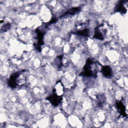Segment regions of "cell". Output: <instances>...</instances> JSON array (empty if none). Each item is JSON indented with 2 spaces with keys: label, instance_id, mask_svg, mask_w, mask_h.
Returning a JSON list of instances; mask_svg holds the SVG:
<instances>
[{
  "label": "cell",
  "instance_id": "6da1fadb",
  "mask_svg": "<svg viewBox=\"0 0 128 128\" xmlns=\"http://www.w3.org/2000/svg\"><path fill=\"white\" fill-rule=\"evenodd\" d=\"M94 62L93 60L88 58L86 60L85 65L83 68V70L80 74V76L84 77H96L97 71L92 69V64Z\"/></svg>",
  "mask_w": 128,
  "mask_h": 128
},
{
  "label": "cell",
  "instance_id": "7a4b0ae2",
  "mask_svg": "<svg viewBox=\"0 0 128 128\" xmlns=\"http://www.w3.org/2000/svg\"><path fill=\"white\" fill-rule=\"evenodd\" d=\"M55 91L56 90L54 89L52 94L48 96L46 98V100L49 101L53 106H57L61 103L62 100V96H58L55 92Z\"/></svg>",
  "mask_w": 128,
  "mask_h": 128
},
{
  "label": "cell",
  "instance_id": "3957f363",
  "mask_svg": "<svg viewBox=\"0 0 128 128\" xmlns=\"http://www.w3.org/2000/svg\"><path fill=\"white\" fill-rule=\"evenodd\" d=\"M36 39H37V43L34 44V48L39 52H40L42 50L41 46L44 44V32L42 30H39L38 28L36 30Z\"/></svg>",
  "mask_w": 128,
  "mask_h": 128
},
{
  "label": "cell",
  "instance_id": "277c9868",
  "mask_svg": "<svg viewBox=\"0 0 128 128\" xmlns=\"http://www.w3.org/2000/svg\"><path fill=\"white\" fill-rule=\"evenodd\" d=\"M24 70H22L20 72H14L10 75V78L8 79V84L10 88H14L16 87V86H18V78L22 72H24Z\"/></svg>",
  "mask_w": 128,
  "mask_h": 128
},
{
  "label": "cell",
  "instance_id": "5b68a950",
  "mask_svg": "<svg viewBox=\"0 0 128 128\" xmlns=\"http://www.w3.org/2000/svg\"><path fill=\"white\" fill-rule=\"evenodd\" d=\"M126 1L124 0H120L119 1L117 4H116L114 9V12H120L122 14H125L126 13L127 10L126 8V7L124 6V2Z\"/></svg>",
  "mask_w": 128,
  "mask_h": 128
},
{
  "label": "cell",
  "instance_id": "8992f818",
  "mask_svg": "<svg viewBox=\"0 0 128 128\" xmlns=\"http://www.w3.org/2000/svg\"><path fill=\"white\" fill-rule=\"evenodd\" d=\"M116 106L118 112L124 117H127V114L126 113V107L122 102V100L116 101Z\"/></svg>",
  "mask_w": 128,
  "mask_h": 128
},
{
  "label": "cell",
  "instance_id": "52a82bcc",
  "mask_svg": "<svg viewBox=\"0 0 128 128\" xmlns=\"http://www.w3.org/2000/svg\"><path fill=\"white\" fill-rule=\"evenodd\" d=\"M101 72L104 77L110 78L112 76V68L108 66H102L101 68Z\"/></svg>",
  "mask_w": 128,
  "mask_h": 128
},
{
  "label": "cell",
  "instance_id": "ba28073f",
  "mask_svg": "<svg viewBox=\"0 0 128 128\" xmlns=\"http://www.w3.org/2000/svg\"><path fill=\"white\" fill-rule=\"evenodd\" d=\"M81 10V7L78 6V7H75V8H72L67 11H66L62 15L60 18H62L67 16H74L78 13Z\"/></svg>",
  "mask_w": 128,
  "mask_h": 128
},
{
  "label": "cell",
  "instance_id": "9c48e42d",
  "mask_svg": "<svg viewBox=\"0 0 128 128\" xmlns=\"http://www.w3.org/2000/svg\"><path fill=\"white\" fill-rule=\"evenodd\" d=\"M94 38L100 40H102L104 39V35L100 30L99 26L94 28Z\"/></svg>",
  "mask_w": 128,
  "mask_h": 128
},
{
  "label": "cell",
  "instance_id": "30bf717a",
  "mask_svg": "<svg viewBox=\"0 0 128 128\" xmlns=\"http://www.w3.org/2000/svg\"><path fill=\"white\" fill-rule=\"evenodd\" d=\"M89 33H90V30L88 28H84L82 30H80L76 31L73 34H76L78 36H80L84 37H88L89 36Z\"/></svg>",
  "mask_w": 128,
  "mask_h": 128
},
{
  "label": "cell",
  "instance_id": "8fae6325",
  "mask_svg": "<svg viewBox=\"0 0 128 128\" xmlns=\"http://www.w3.org/2000/svg\"><path fill=\"white\" fill-rule=\"evenodd\" d=\"M96 98L98 100V105L100 107L102 106L105 102V96L104 95H99L96 96Z\"/></svg>",
  "mask_w": 128,
  "mask_h": 128
},
{
  "label": "cell",
  "instance_id": "7c38bea8",
  "mask_svg": "<svg viewBox=\"0 0 128 128\" xmlns=\"http://www.w3.org/2000/svg\"><path fill=\"white\" fill-rule=\"evenodd\" d=\"M10 26H11V24L9 23H7L4 25V26H2V28L1 29V31L3 32H5L7 31L10 28Z\"/></svg>",
  "mask_w": 128,
  "mask_h": 128
},
{
  "label": "cell",
  "instance_id": "4fadbf2b",
  "mask_svg": "<svg viewBox=\"0 0 128 128\" xmlns=\"http://www.w3.org/2000/svg\"><path fill=\"white\" fill-rule=\"evenodd\" d=\"M57 20H57V19H56V18H52L48 22V23L46 24V27H47L48 26H50V24H54V23L56 22Z\"/></svg>",
  "mask_w": 128,
  "mask_h": 128
}]
</instances>
